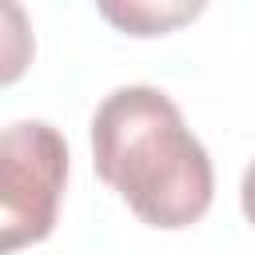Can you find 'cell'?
I'll use <instances>...</instances> for the list:
<instances>
[{
  "mask_svg": "<svg viewBox=\"0 0 255 255\" xmlns=\"http://www.w3.org/2000/svg\"><path fill=\"white\" fill-rule=\"evenodd\" d=\"M96 175L159 231L191 227L207 215L215 171L171 96L147 84L116 88L92 116Z\"/></svg>",
  "mask_w": 255,
  "mask_h": 255,
  "instance_id": "cell-1",
  "label": "cell"
},
{
  "mask_svg": "<svg viewBox=\"0 0 255 255\" xmlns=\"http://www.w3.org/2000/svg\"><path fill=\"white\" fill-rule=\"evenodd\" d=\"M96 8L116 32L151 40L191 24L207 8V0H96Z\"/></svg>",
  "mask_w": 255,
  "mask_h": 255,
  "instance_id": "cell-3",
  "label": "cell"
},
{
  "mask_svg": "<svg viewBox=\"0 0 255 255\" xmlns=\"http://www.w3.org/2000/svg\"><path fill=\"white\" fill-rule=\"evenodd\" d=\"M68 179V143L44 120H20L0 139V247L12 255L52 235Z\"/></svg>",
  "mask_w": 255,
  "mask_h": 255,
  "instance_id": "cell-2",
  "label": "cell"
},
{
  "mask_svg": "<svg viewBox=\"0 0 255 255\" xmlns=\"http://www.w3.org/2000/svg\"><path fill=\"white\" fill-rule=\"evenodd\" d=\"M239 203H243L247 223L255 227V159H251V163H247V171H243V183H239Z\"/></svg>",
  "mask_w": 255,
  "mask_h": 255,
  "instance_id": "cell-4",
  "label": "cell"
}]
</instances>
